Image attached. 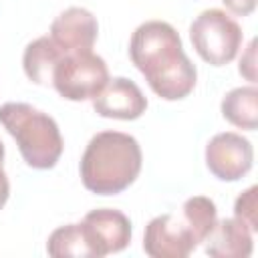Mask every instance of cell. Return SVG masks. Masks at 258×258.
<instances>
[{"label": "cell", "mask_w": 258, "mask_h": 258, "mask_svg": "<svg viewBox=\"0 0 258 258\" xmlns=\"http://www.w3.org/2000/svg\"><path fill=\"white\" fill-rule=\"evenodd\" d=\"M129 56L151 91L165 101L185 99L196 87V67L169 22L147 20L139 24L129 40Z\"/></svg>", "instance_id": "cell-1"}, {"label": "cell", "mask_w": 258, "mask_h": 258, "mask_svg": "<svg viewBox=\"0 0 258 258\" xmlns=\"http://www.w3.org/2000/svg\"><path fill=\"white\" fill-rule=\"evenodd\" d=\"M141 161V147L133 135L101 131L91 137L81 157L83 185L97 196L121 194L137 179Z\"/></svg>", "instance_id": "cell-2"}, {"label": "cell", "mask_w": 258, "mask_h": 258, "mask_svg": "<svg viewBox=\"0 0 258 258\" xmlns=\"http://www.w3.org/2000/svg\"><path fill=\"white\" fill-rule=\"evenodd\" d=\"M0 125L16 139L26 165L34 169H52L62 155V135L56 121L28 103H4L0 107Z\"/></svg>", "instance_id": "cell-3"}, {"label": "cell", "mask_w": 258, "mask_h": 258, "mask_svg": "<svg viewBox=\"0 0 258 258\" xmlns=\"http://www.w3.org/2000/svg\"><path fill=\"white\" fill-rule=\"evenodd\" d=\"M189 38L204 62L222 67L236 58L242 48L244 34L240 24L230 14L220 8H208L191 22Z\"/></svg>", "instance_id": "cell-4"}, {"label": "cell", "mask_w": 258, "mask_h": 258, "mask_svg": "<svg viewBox=\"0 0 258 258\" xmlns=\"http://www.w3.org/2000/svg\"><path fill=\"white\" fill-rule=\"evenodd\" d=\"M107 81V62L93 50L64 54L52 75V87L67 101L93 99L105 87Z\"/></svg>", "instance_id": "cell-5"}, {"label": "cell", "mask_w": 258, "mask_h": 258, "mask_svg": "<svg viewBox=\"0 0 258 258\" xmlns=\"http://www.w3.org/2000/svg\"><path fill=\"white\" fill-rule=\"evenodd\" d=\"M254 163L252 143L234 131L214 135L206 145V165L210 173L222 181L242 179Z\"/></svg>", "instance_id": "cell-6"}, {"label": "cell", "mask_w": 258, "mask_h": 258, "mask_svg": "<svg viewBox=\"0 0 258 258\" xmlns=\"http://www.w3.org/2000/svg\"><path fill=\"white\" fill-rule=\"evenodd\" d=\"M198 248V240L181 216H155L143 234V250L151 258H187Z\"/></svg>", "instance_id": "cell-7"}, {"label": "cell", "mask_w": 258, "mask_h": 258, "mask_svg": "<svg viewBox=\"0 0 258 258\" xmlns=\"http://www.w3.org/2000/svg\"><path fill=\"white\" fill-rule=\"evenodd\" d=\"M91 101L95 113L107 119L133 121L139 119L147 109V99L141 93V89L125 77L109 79Z\"/></svg>", "instance_id": "cell-8"}, {"label": "cell", "mask_w": 258, "mask_h": 258, "mask_svg": "<svg viewBox=\"0 0 258 258\" xmlns=\"http://www.w3.org/2000/svg\"><path fill=\"white\" fill-rule=\"evenodd\" d=\"M97 32V18L83 6H71L62 10L50 24V38L64 54L93 50Z\"/></svg>", "instance_id": "cell-9"}, {"label": "cell", "mask_w": 258, "mask_h": 258, "mask_svg": "<svg viewBox=\"0 0 258 258\" xmlns=\"http://www.w3.org/2000/svg\"><path fill=\"white\" fill-rule=\"evenodd\" d=\"M83 226L87 228L101 258L125 250L131 242V222L119 210L113 208L91 210L83 218Z\"/></svg>", "instance_id": "cell-10"}, {"label": "cell", "mask_w": 258, "mask_h": 258, "mask_svg": "<svg viewBox=\"0 0 258 258\" xmlns=\"http://www.w3.org/2000/svg\"><path fill=\"white\" fill-rule=\"evenodd\" d=\"M252 230L238 218H226L216 222L214 230L208 234L206 254L214 258H248L254 248Z\"/></svg>", "instance_id": "cell-11"}, {"label": "cell", "mask_w": 258, "mask_h": 258, "mask_svg": "<svg viewBox=\"0 0 258 258\" xmlns=\"http://www.w3.org/2000/svg\"><path fill=\"white\" fill-rule=\"evenodd\" d=\"M64 52L54 44L50 36H40L26 44L22 54V67L26 77L36 85H52V75Z\"/></svg>", "instance_id": "cell-12"}, {"label": "cell", "mask_w": 258, "mask_h": 258, "mask_svg": "<svg viewBox=\"0 0 258 258\" xmlns=\"http://www.w3.org/2000/svg\"><path fill=\"white\" fill-rule=\"evenodd\" d=\"M46 250L50 256L54 258H67V256H81V258H101L97 246L93 244L87 228L83 226V222L79 224H67L56 228L48 242H46Z\"/></svg>", "instance_id": "cell-13"}, {"label": "cell", "mask_w": 258, "mask_h": 258, "mask_svg": "<svg viewBox=\"0 0 258 258\" xmlns=\"http://www.w3.org/2000/svg\"><path fill=\"white\" fill-rule=\"evenodd\" d=\"M222 115L238 129L254 131L258 125V89L236 87L222 99Z\"/></svg>", "instance_id": "cell-14"}, {"label": "cell", "mask_w": 258, "mask_h": 258, "mask_svg": "<svg viewBox=\"0 0 258 258\" xmlns=\"http://www.w3.org/2000/svg\"><path fill=\"white\" fill-rule=\"evenodd\" d=\"M183 222L189 226V230L194 232L198 244H202L208 234L214 230L216 222H218V210H216V204L206 198V196H194V198H187L181 206V214Z\"/></svg>", "instance_id": "cell-15"}, {"label": "cell", "mask_w": 258, "mask_h": 258, "mask_svg": "<svg viewBox=\"0 0 258 258\" xmlns=\"http://www.w3.org/2000/svg\"><path fill=\"white\" fill-rule=\"evenodd\" d=\"M256 198H258V187L252 185L244 194H240L236 198V204H234V218L244 222L252 232L258 230V218H256L258 202H256Z\"/></svg>", "instance_id": "cell-16"}, {"label": "cell", "mask_w": 258, "mask_h": 258, "mask_svg": "<svg viewBox=\"0 0 258 258\" xmlns=\"http://www.w3.org/2000/svg\"><path fill=\"white\" fill-rule=\"evenodd\" d=\"M254 48H256V42L252 40L250 44H248V50H246V54L240 58V73L248 79V81H256V62H254Z\"/></svg>", "instance_id": "cell-17"}, {"label": "cell", "mask_w": 258, "mask_h": 258, "mask_svg": "<svg viewBox=\"0 0 258 258\" xmlns=\"http://www.w3.org/2000/svg\"><path fill=\"white\" fill-rule=\"evenodd\" d=\"M222 2L236 16H248L256 8V0H222Z\"/></svg>", "instance_id": "cell-18"}, {"label": "cell", "mask_w": 258, "mask_h": 258, "mask_svg": "<svg viewBox=\"0 0 258 258\" xmlns=\"http://www.w3.org/2000/svg\"><path fill=\"white\" fill-rule=\"evenodd\" d=\"M8 194H10V183H8V177H6L4 169H2V163H0V208L6 204Z\"/></svg>", "instance_id": "cell-19"}, {"label": "cell", "mask_w": 258, "mask_h": 258, "mask_svg": "<svg viewBox=\"0 0 258 258\" xmlns=\"http://www.w3.org/2000/svg\"><path fill=\"white\" fill-rule=\"evenodd\" d=\"M4 161V143L0 141V163Z\"/></svg>", "instance_id": "cell-20"}]
</instances>
